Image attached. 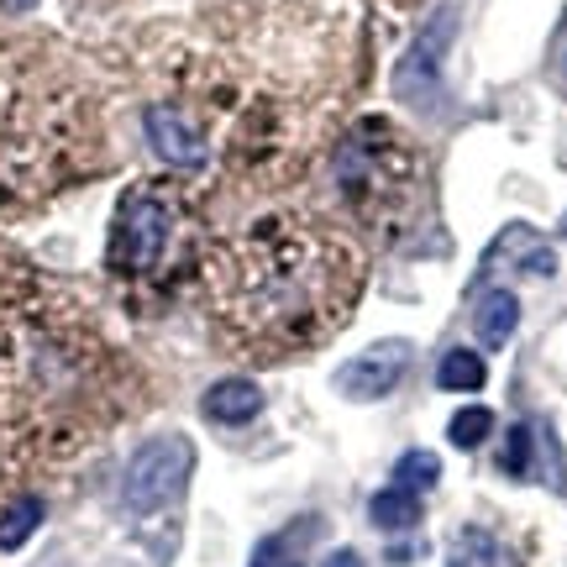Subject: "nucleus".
I'll list each match as a JSON object with an SVG mask.
<instances>
[{"mask_svg": "<svg viewBox=\"0 0 567 567\" xmlns=\"http://www.w3.org/2000/svg\"><path fill=\"white\" fill-rule=\"evenodd\" d=\"M210 321L231 352L284 363L331 342L363 300L368 252L358 231L305 200H258L200 252Z\"/></svg>", "mask_w": 567, "mask_h": 567, "instance_id": "obj_1", "label": "nucleus"}, {"mask_svg": "<svg viewBox=\"0 0 567 567\" xmlns=\"http://www.w3.org/2000/svg\"><path fill=\"white\" fill-rule=\"evenodd\" d=\"M116 415V358L59 284L0 252V515Z\"/></svg>", "mask_w": 567, "mask_h": 567, "instance_id": "obj_2", "label": "nucleus"}, {"mask_svg": "<svg viewBox=\"0 0 567 567\" xmlns=\"http://www.w3.org/2000/svg\"><path fill=\"white\" fill-rule=\"evenodd\" d=\"M331 174H337V189L342 200L368 216V221H394L415 205V189H421V153L405 147L384 122L358 126L352 137L331 153Z\"/></svg>", "mask_w": 567, "mask_h": 567, "instance_id": "obj_3", "label": "nucleus"}, {"mask_svg": "<svg viewBox=\"0 0 567 567\" xmlns=\"http://www.w3.org/2000/svg\"><path fill=\"white\" fill-rule=\"evenodd\" d=\"M195 221V205L184 189L174 184H132L116 205V221H111V247H105V264L111 274L126 284L153 279L168 252L179 247V226Z\"/></svg>", "mask_w": 567, "mask_h": 567, "instance_id": "obj_4", "label": "nucleus"}, {"mask_svg": "<svg viewBox=\"0 0 567 567\" xmlns=\"http://www.w3.org/2000/svg\"><path fill=\"white\" fill-rule=\"evenodd\" d=\"M189 467H195V446L184 436H153L147 446H137V457L126 463V509L132 515H158L184 494L189 484Z\"/></svg>", "mask_w": 567, "mask_h": 567, "instance_id": "obj_5", "label": "nucleus"}, {"mask_svg": "<svg viewBox=\"0 0 567 567\" xmlns=\"http://www.w3.org/2000/svg\"><path fill=\"white\" fill-rule=\"evenodd\" d=\"M410 368V342H373L368 352H358L352 363L337 373V389H342L347 400H384L394 394V384L405 379Z\"/></svg>", "mask_w": 567, "mask_h": 567, "instance_id": "obj_6", "label": "nucleus"}, {"mask_svg": "<svg viewBox=\"0 0 567 567\" xmlns=\"http://www.w3.org/2000/svg\"><path fill=\"white\" fill-rule=\"evenodd\" d=\"M446 42H452V11H436V17L425 21V32L410 42L405 63H400V95L415 105H425L436 95V80H442V53Z\"/></svg>", "mask_w": 567, "mask_h": 567, "instance_id": "obj_7", "label": "nucleus"}, {"mask_svg": "<svg viewBox=\"0 0 567 567\" xmlns=\"http://www.w3.org/2000/svg\"><path fill=\"white\" fill-rule=\"evenodd\" d=\"M147 142H153V153L163 163H174V168H200L210 158V147H205V132L184 111L174 105H153L147 111Z\"/></svg>", "mask_w": 567, "mask_h": 567, "instance_id": "obj_8", "label": "nucleus"}, {"mask_svg": "<svg viewBox=\"0 0 567 567\" xmlns=\"http://www.w3.org/2000/svg\"><path fill=\"white\" fill-rule=\"evenodd\" d=\"M200 410L216 425H247L258 410H264V389L252 384V379H221V384L205 389Z\"/></svg>", "mask_w": 567, "mask_h": 567, "instance_id": "obj_9", "label": "nucleus"}, {"mask_svg": "<svg viewBox=\"0 0 567 567\" xmlns=\"http://www.w3.org/2000/svg\"><path fill=\"white\" fill-rule=\"evenodd\" d=\"M446 567H520V557H515L499 536L467 526L463 536L452 542V551H446Z\"/></svg>", "mask_w": 567, "mask_h": 567, "instance_id": "obj_10", "label": "nucleus"}, {"mask_svg": "<svg viewBox=\"0 0 567 567\" xmlns=\"http://www.w3.org/2000/svg\"><path fill=\"white\" fill-rule=\"evenodd\" d=\"M515 321H520V300L509 289H488L484 305H478V342L505 347L515 337Z\"/></svg>", "mask_w": 567, "mask_h": 567, "instance_id": "obj_11", "label": "nucleus"}, {"mask_svg": "<svg viewBox=\"0 0 567 567\" xmlns=\"http://www.w3.org/2000/svg\"><path fill=\"white\" fill-rule=\"evenodd\" d=\"M488 368L478 352H467V347H457V352H446L442 368H436V384L452 389V394H473V389H484Z\"/></svg>", "mask_w": 567, "mask_h": 567, "instance_id": "obj_12", "label": "nucleus"}, {"mask_svg": "<svg viewBox=\"0 0 567 567\" xmlns=\"http://www.w3.org/2000/svg\"><path fill=\"white\" fill-rule=\"evenodd\" d=\"M38 526H42V499L38 494H21L17 505H6V515H0V551L27 547V536Z\"/></svg>", "mask_w": 567, "mask_h": 567, "instance_id": "obj_13", "label": "nucleus"}, {"mask_svg": "<svg viewBox=\"0 0 567 567\" xmlns=\"http://www.w3.org/2000/svg\"><path fill=\"white\" fill-rule=\"evenodd\" d=\"M368 515H373V526L379 530H405V526L421 520V499L405 494V488H384V494H373Z\"/></svg>", "mask_w": 567, "mask_h": 567, "instance_id": "obj_14", "label": "nucleus"}, {"mask_svg": "<svg viewBox=\"0 0 567 567\" xmlns=\"http://www.w3.org/2000/svg\"><path fill=\"white\" fill-rule=\"evenodd\" d=\"M436 478H442L436 452H405V457L394 463V488H405V494H425Z\"/></svg>", "mask_w": 567, "mask_h": 567, "instance_id": "obj_15", "label": "nucleus"}, {"mask_svg": "<svg viewBox=\"0 0 567 567\" xmlns=\"http://www.w3.org/2000/svg\"><path fill=\"white\" fill-rule=\"evenodd\" d=\"M488 431H494V410L484 405H467L452 415V425H446V436H452V446H463V452H473V446L488 442Z\"/></svg>", "mask_w": 567, "mask_h": 567, "instance_id": "obj_16", "label": "nucleus"}, {"mask_svg": "<svg viewBox=\"0 0 567 567\" xmlns=\"http://www.w3.org/2000/svg\"><path fill=\"white\" fill-rule=\"evenodd\" d=\"M530 436H536L530 425H515V431H509V452H505L509 473H526V467H530Z\"/></svg>", "mask_w": 567, "mask_h": 567, "instance_id": "obj_17", "label": "nucleus"}, {"mask_svg": "<svg viewBox=\"0 0 567 567\" xmlns=\"http://www.w3.org/2000/svg\"><path fill=\"white\" fill-rule=\"evenodd\" d=\"M252 567H295V557L284 551V542H264L258 557H252Z\"/></svg>", "mask_w": 567, "mask_h": 567, "instance_id": "obj_18", "label": "nucleus"}, {"mask_svg": "<svg viewBox=\"0 0 567 567\" xmlns=\"http://www.w3.org/2000/svg\"><path fill=\"white\" fill-rule=\"evenodd\" d=\"M321 567H363V557H358V551H331V557H326V563Z\"/></svg>", "mask_w": 567, "mask_h": 567, "instance_id": "obj_19", "label": "nucleus"}]
</instances>
